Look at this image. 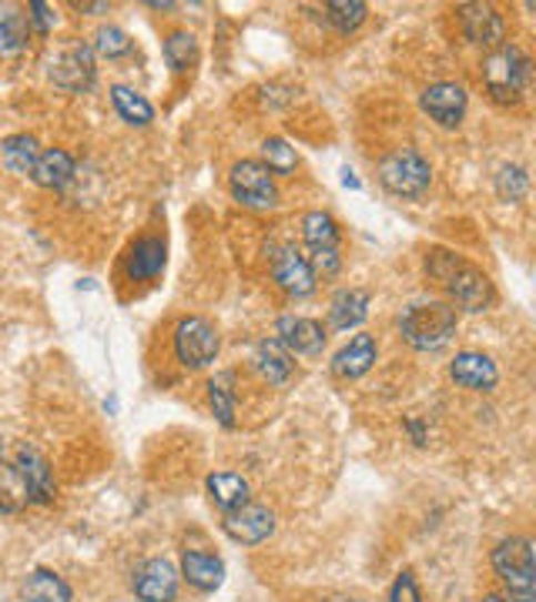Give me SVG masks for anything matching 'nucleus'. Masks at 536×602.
<instances>
[{
  "label": "nucleus",
  "instance_id": "obj_1",
  "mask_svg": "<svg viewBox=\"0 0 536 602\" xmlns=\"http://www.w3.org/2000/svg\"><path fill=\"white\" fill-rule=\"evenodd\" d=\"M426 275L433 282H439L446 288V295L466 312H486L496 302V288H493L489 275L446 248H433L426 255Z\"/></svg>",
  "mask_w": 536,
  "mask_h": 602
},
{
  "label": "nucleus",
  "instance_id": "obj_2",
  "mask_svg": "<svg viewBox=\"0 0 536 602\" xmlns=\"http://www.w3.org/2000/svg\"><path fill=\"white\" fill-rule=\"evenodd\" d=\"M459 315L456 305L446 302H426V305H409L400 315V331L416 351H436L456 335Z\"/></svg>",
  "mask_w": 536,
  "mask_h": 602
},
{
  "label": "nucleus",
  "instance_id": "obj_3",
  "mask_svg": "<svg viewBox=\"0 0 536 602\" xmlns=\"http://www.w3.org/2000/svg\"><path fill=\"white\" fill-rule=\"evenodd\" d=\"M529 74H533L529 58H526L519 48H513V44L496 48V51L483 61L486 91H489L499 104H516V101L523 98V91L529 88Z\"/></svg>",
  "mask_w": 536,
  "mask_h": 602
},
{
  "label": "nucleus",
  "instance_id": "obj_4",
  "mask_svg": "<svg viewBox=\"0 0 536 602\" xmlns=\"http://www.w3.org/2000/svg\"><path fill=\"white\" fill-rule=\"evenodd\" d=\"M380 181L396 197H423L429 191V184H433V167L419 151L403 147V151H393V154L383 157Z\"/></svg>",
  "mask_w": 536,
  "mask_h": 602
},
{
  "label": "nucleus",
  "instance_id": "obj_5",
  "mask_svg": "<svg viewBox=\"0 0 536 602\" xmlns=\"http://www.w3.org/2000/svg\"><path fill=\"white\" fill-rule=\"evenodd\" d=\"M493 569L509 592H533L536 589V559L533 542L523 535H509L493 549Z\"/></svg>",
  "mask_w": 536,
  "mask_h": 602
},
{
  "label": "nucleus",
  "instance_id": "obj_6",
  "mask_svg": "<svg viewBox=\"0 0 536 602\" xmlns=\"http://www.w3.org/2000/svg\"><path fill=\"white\" fill-rule=\"evenodd\" d=\"M219 331L209 318H182L174 328V355L185 368H209L219 358Z\"/></svg>",
  "mask_w": 536,
  "mask_h": 602
},
{
  "label": "nucleus",
  "instance_id": "obj_7",
  "mask_svg": "<svg viewBox=\"0 0 536 602\" xmlns=\"http://www.w3.org/2000/svg\"><path fill=\"white\" fill-rule=\"evenodd\" d=\"M229 187L239 205H245L252 212H269L279 205L275 177L269 174V167L262 161H239L229 174Z\"/></svg>",
  "mask_w": 536,
  "mask_h": 602
},
{
  "label": "nucleus",
  "instance_id": "obj_8",
  "mask_svg": "<svg viewBox=\"0 0 536 602\" xmlns=\"http://www.w3.org/2000/svg\"><path fill=\"white\" fill-rule=\"evenodd\" d=\"M94 51L88 44H68L61 48L51 61H48V78L61 88V91H71V94H81L94 84Z\"/></svg>",
  "mask_w": 536,
  "mask_h": 602
},
{
  "label": "nucleus",
  "instance_id": "obj_9",
  "mask_svg": "<svg viewBox=\"0 0 536 602\" xmlns=\"http://www.w3.org/2000/svg\"><path fill=\"white\" fill-rule=\"evenodd\" d=\"M222 529L229 539L242 542V545H259L275 532V516L269 506L259 502H242L239 509H229L222 519Z\"/></svg>",
  "mask_w": 536,
  "mask_h": 602
},
{
  "label": "nucleus",
  "instance_id": "obj_10",
  "mask_svg": "<svg viewBox=\"0 0 536 602\" xmlns=\"http://www.w3.org/2000/svg\"><path fill=\"white\" fill-rule=\"evenodd\" d=\"M466 108H469V94L456 81H439V84H429L423 91V111L439 127H459L466 118Z\"/></svg>",
  "mask_w": 536,
  "mask_h": 602
},
{
  "label": "nucleus",
  "instance_id": "obj_11",
  "mask_svg": "<svg viewBox=\"0 0 536 602\" xmlns=\"http://www.w3.org/2000/svg\"><path fill=\"white\" fill-rule=\"evenodd\" d=\"M459 24L466 41L479 44V48H503L506 41V21L493 4H463L459 8Z\"/></svg>",
  "mask_w": 536,
  "mask_h": 602
},
{
  "label": "nucleus",
  "instance_id": "obj_12",
  "mask_svg": "<svg viewBox=\"0 0 536 602\" xmlns=\"http://www.w3.org/2000/svg\"><path fill=\"white\" fill-rule=\"evenodd\" d=\"M269 252H272V275L289 295L302 298V295L315 292V272H312L309 258L299 248L282 245V248H269Z\"/></svg>",
  "mask_w": 536,
  "mask_h": 602
},
{
  "label": "nucleus",
  "instance_id": "obj_13",
  "mask_svg": "<svg viewBox=\"0 0 536 602\" xmlns=\"http://www.w3.org/2000/svg\"><path fill=\"white\" fill-rule=\"evenodd\" d=\"M14 469L24 482V492H28V506H44L54 499V472L48 466V459L34 449V446H21L18 449V459H14Z\"/></svg>",
  "mask_w": 536,
  "mask_h": 602
},
{
  "label": "nucleus",
  "instance_id": "obj_14",
  "mask_svg": "<svg viewBox=\"0 0 536 602\" xmlns=\"http://www.w3.org/2000/svg\"><path fill=\"white\" fill-rule=\"evenodd\" d=\"M131 585L141 602H174L178 599V572L168 559H148L144 565H138Z\"/></svg>",
  "mask_w": 536,
  "mask_h": 602
},
{
  "label": "nucleus",
  "instance_id": "obj_15",
  "mask_svg": "<svg viewBox=\"0 0 536 602\" xmlns=\"http://www.w3.org/2000/svg\"><path fill=\"white\" fill-rule=\"evenodd\" d=\"M449 378L469 391H493L499 381L496 361L483 351H459L449 365Z\"/></svg>",
  "mask_w": 536,
  "mask_h": 602
},
{
  "label": "nucleus",
  "instance_id": "obj_16",
  "mask_svg": "<svg viewBox=\"0 0 536 602\" xmlns=\"http://www.w3.org/2000/svg\"><path fill=\"white\" fill-rule=\"evenodd\" d=\"M275 331H279V341H282L289 351H295V355L312 358V355H322V348H325V328H322L315 318L282 315L279 325H275Z\"/></svg>",
  "mask_w": 536,
  "mask_h": 602
},
{
  "label": "nucleus",
  "instance_id": "obj_17",
  "mask_svg": "<svg viewBox=\"0 0 536 602\" xmlns=\"http://www.w3.org/2000/svg\"><path fill=\"white\" fill-rule=\"evenodd\" d=\"M376 358H380L376 338L366 335V331H360V335L348 338V345H342V348L335 351L332 371H335L338 378H363V375L376 365Z\"/></svg>",
  "mask_w": 536,
  "mask_h": 602
},
{
  "label": "nucleus",
  "instance_id": "obj_18",
  "mask_svg": "<svg viewBox=\"0 0 536 602\" xmlns=\"http://www.w3.org/2000/svg\"><path fill=\"white\" fill-rule=\"evenodd\" d=\"M164 258H168V245L164 238H138L128 252V278L131 282H148L158 278L164 272Z\"/></svg>",
  "mask_w": 536,
  "mask_h": 602
},
{
  "label": "nucleus",
  "instance_id": "obj_19",
  "mask_svg": "<svg viewBox=\"0 0 536 602\" xmlns=\"http://www.w3.org/2000/svg\"><path fill=\"white\" fill-rule=\"evenodd\" d=\"M74 174H78V164H74V157H71L64 147L41 151V154H38V164H34V171H31V177H34L41 187H48V191L68 187V184L74 181Z\"/></svg>",
  "mask_w": 536,
  "mask_h": 602
},
{
  "label": "nucleus",
  "instance_id": "obj_20",
  "mask_svg": "<svg viewBox=\"0 0 536 602\" xmlns=\"http://www.w3.org/2000/svg\"><path fill=\"white\" fill-rule=\"evenodd\" d=\"M255 365L259 371L272 381V385H289L292 375H295V361H292V351L279 341V338H262L255 345Z\"/></svg>",
  "mask_w": 536,
  "mask_h": 602
},
{
  "label": "nucleus",
  "instance_id": "obj_21",
  "mask_svg": "<svg viewBox=\"0 0 536 602\" xmlns=\"http://www.w3.org/2000/svg\"><path fill=\"white\" fill-rule=\"evenodd\" d=\"M366 315H370V292H363V288H342L328 305V322L338 331L363 325Z\"/></svg>",
  "mask_w": 536,
  "mask_h": 602
},
{
  "label": "nucleus",
  "instance_id": "obj_22",
  "mask_svg": "<svg viewBox=\"0 0 536 602\" xmlns=\"http://www.w3.org/2000/svg\"><path fill=\"white\" fill-rule=\"evenodd\" d=\"M31 41V21L21 8L0 4V58H14Z\"/></svg>",
  "mask_w": 536,
  "mask_h": 602
},
{
  "label": "nucleus",
  "instance_id": "obj_23",
  "mask_svg": "<svg viewBox=\"0 0 536 602\" xmlns=\"http://www.w3.org/2000/svg\"><path fill=\"white\" fill-rule=\"evenodd\" d=\"M182 575L202 589V592H215L225 582V562L212 552H185L182 559Z\"/></svg>",
  "mask_w": 536,
  "mask_h": 602
},
{
  "label": "nucleus",
  "instance_id": "obj_24",
  "mask_svg": "<svg viewBox=\"0 0 536 602\" xmlns=\"http://www.w3.org/2000/svg\"><path fill=\"white\" fill-rule=\"evenodd\" d=\"M21 595H24V602H74L71 585L58 572H51V569H34L24 579Z\"/></svg>",
  "mask_w": 536,
  "mask_h": 602
},
{
  "label": "nucleus",
  "instance_id": "obj_25",
  "mask_svg": "<svg viewBox=\"0 0 536 602\" xmlns=\"http://www.w3.org/2000/svg\"><path fill=\"white\" fill-rule=\"evenodd\" d=\"M38 141L31 134H11L0 141V161L11 174H21V177H31L34 164H38Z\"/></svg>",
  "mask_w": 536,
  "mask_h": 602
},
{
  "label": "nucleus",
  "instance_id": "obj_26",
  "mask_svg": "<svg viewBox=\"0 0 536 602\" xmlns=\"http://www.w3.org/2000/svg\"><path fill=\"white\" fill-rule=\"evenodd\" d=\"M202 51H199V38L189 31H171L164 38V61L174 74H189L199 64Z\"/></svg>",
  "mask_w": 536,
  "mask_h": 602
},
{
  "label": "nucleus",
  "instance_id": "obj_27",
  "mask_svg": "<svg viewBox=\"0 0 536 602\" xmlns=\"http://www.w3.org/2000/svg\"><path fill=\"white\" fill-rule=\"evenodd\" d=\"M111 104H114V111L121 114V121H128V124L148 127V124L154 121L151 101H148L144 94H138V91L124 88V84H114V88H111Z\"/></svg>",
  "mask_w": 536,
  "mask_h": 602
},
{
  "label": "nucleus",
  "instance_id": "obj_28",
  "mask_svg": "<svg viewBox=\"0 0 536 602\" xmlns=\"http://www.w3.org/2000/svg\"><path fill=\"white\" fill-rule=\"evenodd\" d=\"M209 492H212V502L222 512L239 509L242 502H249V482L239 472H212L209 476Z\"/></svg>",
  "mask_w": 536,
  "mask_h": 602
},
{
  "label": "nucleus",
  "instance_id": "obj_29",
  "mask_svg": "<svg viewBox=\"0 0 536 602\" xmlns=\"http://www.w3.org/2000/svg\"><path fill=\"white\" fill-rule=\"evenodd\" d=\"M302 238L312 252L318 248H338V225L328 212H309L302 218Z\"/></svg>",
  "mask_w": 536,
  "mask_h": 602
},
{
  "label": "nucleus",
  "instance_id": "obj_30",
  "mask_svg": "<svg viewBox=\"0 0 536 602\" xmlns=\"http://www.w3.org/2000/svg\"><path fill=\"white\" fill-rule=\"evenodd\" d=\"M370 8L363 0H328L325 4V21L338 31V34H352L355 28H363Z\"/></svg>",
  "mask_w": 536,
  "mask_h": 602
},
{
  "label": "nucleus",
  "instance_id": "obj_31",
  "mask_svg": "<svg viewBox=\"0 0 536 602\" xmlns=\"http://www.w3.org/2000/svg\"><path fill=\"white\" fill-rule=\"evenodd\" d=\"M262 164L269 167V174H292L299 167V154L285 137H265L262 141Z\"/></svg>",
  "mask_w": 536,
  "mask_h": 602
},
{
  "label": "nucleus",
  "instance_id": "obj_32",
  "mask_svg": "<svg viewBox=\"0 0 536 602\" xmlns=\"http://www.w3.org/2000/svg\"><path fill=\"white\" fill-rule=\"evenodd\" d=\"M209 401H212V412L215 419L232 429L235 426V391H232V378L229 375H219L209 381Z\"/></svg>",
  "mask_w": 536,
  "mask_h": 602
},
{
  "label": "nucleus",
  "instance_id": "obj_33",
  "mask_svg": "<svg viewBox=\"0 0 536 602\" xmlns=\"http://www.w3.org/2000/svg\"><path fill=\"white\" fill-rule=\"evenodd\" d=\"M24 506H28V492H24L18 469L0 462V516H11Z\"/></svg>",
  "mask_w": 536,
  "mask_h": 602
},
{
  "label": "nucleus",
  "instance_id": "obj_34",
  "mask_svg": "<svg viewBox=\"0 0 536 602\" xmlns=\"http://www.w3.org/2000/svg\"><path fill=\"white\" fill-rule=\"evenodd\" d=\"M91 51H94V54H101V58H108V61H118V58H128V54L134 51V41H131V34H128V31H121V28L108 24V28H101V31L94 34Z\"/></svg>",
  "mask_w": 536,
  "mask_h": 602
},
{
  "label": "nucleus",
  "instance_id": "obj_35",
  "mask_svg": "<svg viewBox=\"0 0 536 602\" xmlns=\"http://www.w3.org/2000/svg\"><path fill=\"white\" fill-rule=\"evenodd\" d=\"M526 187H529V177H526V171H523L519 164L499 167V174H496V194H499L503 201H519V197H526Z\"/></svg>",
  "mask_w": 536,
  "mask_h": 602
},
{
  "label": "nucleus",
  "instance_id": "obj_36",
  "mask_svg": "<svg viewBox=\"0 0 536 602\" xmlns=\"http://www.w3.org/2000/svg\"><path fill=\"white\" fill-rule=\"evenodd\" d=\"M390 602H423V595H419V585H416V575H413L409 569L396 575V582H393V592H390Z\"/></svg>",
  "mask_w": 536,
  "mask_h": 602
},
{
  "label": "nucleus",
  "instance_id": "obj_37",
  "mask_svg": "<svg viewBox=\"0 0 536 602\" xmlns=\"http://www.w3.org/2000/svg\"><path fill=\"white\" fill-rule=\"evenodd\" d=\"M28 21L41 31V34H51V28L58 24V11L51 4H44V0H31L28 4Z\"/></svg>",
  "mask_w": 536,
  "mask_h": 602
},
{
  "label": "nucleus",
  "instance_id": "obj_38",
  "mask_svg": "<svg viewBox=\"0 0 536 602\" xmlns=\"http://www.w3.org/2000/svg\"><path fill=\"white\" fill-rule=\"evenodd\" d=\"M309 265H312V272H318V275H338L342 255H338V248H318V252L309 255Z\"/></svg>",
  "mask_w": 536,
  "mask_h": 602
},
{
  "label": "nucleus",
  "instance_id": "obj_39",
  "mask_svg": "<svg viewBox=\"0 0 536 602\" xmlns=\"http://www.w3.org/2000/svg\"><path fill=\"white\" fill-rule=\"evenodd\" d=\"M406 429L413 432V442H416V446H426V432H423V426H419L416 419H406Z\"/></svg>",
  "mask_w": 536,
  "mask_h": 602
},
{
  "label": "nucleus",
  "instance_id": "obj_40",
  "mask_svg": "<svg viewBox=\"0 0 536 602\" xmlns=\"http://www.w3.org/2000/svg\"><path fill=\"white\" fill-rule=\"evenodd\" d=\"M342 184H345V187H352V191H360V187H363V181H360V177H355V174H352L348 167L342 171Z\"/></svg>",
  "mask_w": 536,
  "mask_h": 602
},
{
  "label": "nucleus",
  "instance_id": "obj_41",
  "mask_svg": "<svg viewBox=\"0 0 536 602\" xmlns=\"http://www.w3.org/2000/svg\"><path fill=\"white\" fill-rule=\"evenodd\" d=\"M483 602H509V595H486Z\"/></svg>",
  "mask_w": 536,
  "mask_h": 602
},
{
  "label": "nucleus",
  "instance_id": "obj_42",
  "mask_svg": "<svg viewBox=\"0 0 536 602\" xmlns=\"http://www.w3.org/2000/svg\"><path fill=\"white\" fill-rule=\"evenodd\" d=\"M0 459H4V439H0Z\"/></svg>",
  "mask_w": 536,
  "mask_h": 602
}]
</instances>
